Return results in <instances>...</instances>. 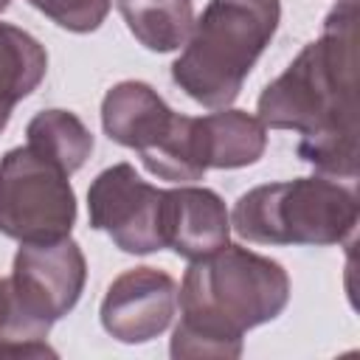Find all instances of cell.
I'll use <instances>...</instances> for the list:
<instances>
[{
	"label": "cell",
	"instance_id": "cell-16",
	"mask_svg": "<svg viewBox=\"0 0 360 360\" xmlns=\"http://www.w3.org/2000/svg\"><path fill=\"white\" fill-rule=\"evenodd\" d=\"M48 329L34 323L20 307L11 278H0V343L3 340H45Z\"/></svg>",
	"mask_w": 360,
	"mask_h": 360
},
{
	"label": "cell",
	"instance_id": "cell-9",
	"mask_svg": "<svg viewBox=\"0 0 360 360\" xmlns=\"http://www.w3.org/2000/svg\"><path fill=\"white\" fill-rule=\"evenodd\" d=\"M160 236L163 248L194 262L231 239V214L225 200L205 186L166 188L160 200Z\"/></svg>",
	"mask_w": 360,
	"mask_h": 360
},
{
	"label": "cell",
	"instance_id": "cell-6",
	"mask_svg": "<svg viewBox=\"0 0 360 360\" xmlns=\"http://www.w3.org/2000/svg\"><path fill=\"white\" fill-rule=\"evenodd\" d=\"M160 200L163 188L146 183L132 163H112L87 188L90 228L104 231L124 253L146 256L163 250Z\"/></svg>",
	"mask_w": 360,
	"mask_h": 360
},
{
	"label": "cell",
	"instance_id": "cell-11",
	"mask_svg": "<svg viewBox=\"0 0 360 360\" xmlns=\"http://www.w3.org/2000/svg\"><path fill=\"white\" fill-rule=\"evenodd\" d=\"M200 138L208 169L253 166L267 149V127L259 115L233 107L200 115Z\"/></svg>",
	"mask_w": 360,
	"mask_h": 360
},
{
	"label": "cell",
	"instance_id": "cell-7",
	"mask_svg": "<svg viewBox=\"0 0 360 360\" xmlns=\"http://www.w3.org/2000/svg\"><path fill=\"white\" fill-rule=\"evenodd\" d=\"M87 281V262L70 236L59 242L20 245L11 264V287L25 315L51 332L82 298Z\"/></svg>",
	"mask_w": 360,
	"mask_h": 360
},
{
	"label": "cell",
	"instance_id": "cell-5",
	"mask_svg": "<svg viewBox=\"0 0 360 360\" xmlns=\"http://www.w3.org/2000/svg\"><path fill=\"white\" fill-rule=\"evenodd\" d=\"M76 191L70 174L31 146H14L0 158V233L20 245L59 242L76 225Z\"/></svg>",
	"mask_w": 360,
	"mask_h": 360
},
{
	"label": "cell",
	"instance_id": "cell-10",
	"mask_svg": "<svg viewBox=\"0 0 360 360\" xmlns=\"http://www.w3.org/2000/svg\"><path fill=\"white\" fill-rule=\"evenodd\" d=\"M177 112L146 82L127 79L112 84L101 101V127L110 141L143 155L174 124Z\"/></svg>",
	"mask_w": 360,
	"mask_h": 360
},
{
	"label": "cell",
	"instance_id": "cell-12",
	"mask_svg": "<svg viewBox=\"0 0 360 360\" xmlns=\"http://www.w3.org/2000/svg\"><path fill=\"white\" fill-rule=\"evenodd\" d=\"M129 34L155 53L186 45L194 28L191 0H115Z\"/></svg>",
	"mask_w": 360,
	"mask_h": 360
},
{
	"label": "cell",
	"instance_id": "cell-15",
	"mask_svg": "<svg viewBox=\"0 0 360 360\" xmlns=\"http://www.w3.org/2000/svg\"><path fill=\"white\" fill-rule=\"evenodd\" d=\"M37 11H42L48 20H53L59 28L73 34H90L96 31L107 14L112 0H28Z\"/></svg>",
	"mask_w": 360,
	"mask_h": 360
},
{
	"label": "cell",
	"instance_id": "cell-3",
	"mask_svg": "<svg viewBox=\"0 0 360 360\" xmlns=\"http://www.w3.org/2000/svg\"><path fill=\"white\" fill-rule=\"evenodd\" d=\"M278 20V0H208L172 65V82L208 110L231 107Z\"/></svg>",
	"mask_w": 360,
	"mask_h": 360
},
{
	"label": "cell",
	"instance_id": "cell-8",
	"mask_svg": "<svg viewBox=\"0 0 360 360\" xmlns=\"http://www.w3.org/2000/svg\"><path fill=\"white\" fill-rule=\"evenodd\" d=\"M177 281L158 267H132L112 278L101 298V326L121 343H146L172 326Z\"/></svg>",
	"mask_w": 360,
	"mask_h": 360
},
{
	"label": "cell",
	"instance_id": "cell-14",
	"mask_svg": "<svg viewBox=\"0 0 360 360\" xmlns=\"http://www.w3.org/2000/svg\"><path fill=\"white\" fill-rule=\"evenodd\" d=\"M25 146L73 174L93 152V132L70 110H42L25 127Z\"/></svg>",
	"mask_w": 360,
	"mask_h": 360
},
{
	"label": "cell",
	"instance_id": "cell-17",
	"mask_svg": "<svg viewBox=\"0 0 360 360\" xmlns=\"http://www.w3.org/2000/svg\"><path fill=\"white\" fill-rule=\"evenodd\" d=\"M56 357V352L45 340H3L0 357Z\"/></svg>",
	"mask_w": 360,
	"mask_h": 360
},
{
	"label": "cell",
	"instance_id": "cell-1",
	"mask_svg": "<svg viewBox=\"0 0 360 360\" xmlns=\"http://www.w3.org/2000/svg\"><path fill=\"white\" fill-rule=\"evenodd\" d=\"M259 121L298 132V158L318 174L357 177V0H340L323 34L262 90Z\"/></svg>",
	"mask_w": 360,
	"mask_h": 360
},
{
	"label": "cell",
	"instance_id": "cell-13",
	"mask_svg": "<svg viewBox=\"0 0 360 360\" xmlns=\"http://www.w3.org/2000/svg\"><path fill=\"white\" fill-rule=\"evenodd\" d=\"M48 70V53L28 31L0 22V112L11 115L14 104L31 96Z\"/></svg>",
	"mask_w": 360,
	"mask_h": 360
},
{
	"label": "cell",
	"instance_id": "cell-4",
	"mask_svg": "<svg viewBox=\"0 0 360 360\" xmlns=\"http://www.w3.org/2000/svg\"><path fill=\"white\" fill-rule=\"evenodd\" d=\"M357 219L354 188L323 174L256 186L231 211V228L256 245H343Z\"/></svg>",
	"mask_w": 360,
	"mask_h": 360
},
{
	"label": "cell",
	"instance_id": "cell-18",
	"mask_svg": "<svg viewBox=\"0 0 360 360\" xmlns=\"http://www.w3.org/2000/svg\"><path fill=\"white\" fill-rule=\"evenodd\" d=\"M8 3H11V0H0V11H6V8H8Z\"/></svg>",
	"mask_w": 360,
	"mask_h": 360
},
{
	"label": "cell",
	"instance_id": "cell-2",
	"mask_svg": "<svg viewBox=\"0 0 360 360\" xmlns=\"http://www.w3.org/2000/svg\"><path fill=\"white\" fill-rule=\"evenodd\" d=\"M290 301L287 270L242 245H225L186 270L177 304L180 323L172 332L169 354L186 357H239L242 338L284 312Z\"/></svg>",
	"mask_w": 360,
	"mask_h": 360
}]
</instances>
